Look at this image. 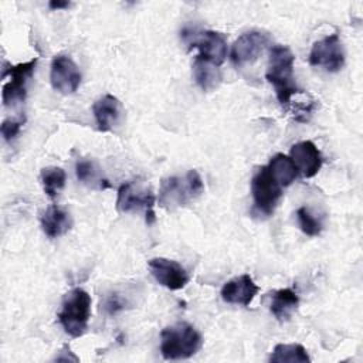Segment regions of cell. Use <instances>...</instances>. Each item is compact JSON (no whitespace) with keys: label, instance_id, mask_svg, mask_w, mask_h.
Returning <instances> with one entry per match:
<instances>
[{"label":"cell","instance_id":"1","mask_svg":"<svg viewBox=\"0 0 363 363\" xmlns=\"http://www.w3.org/2000/svg\"><path fill=\"white\" fill-rule=\"evenodd\" d=\"M294 61L292 51L285 45H274L269 51L265 78L274 86L281 105H288L292 95L299 92L294 78Z\"/></svg>","mask_w":363,"mask_h":363},{"label":"cell","instance_id":"2","mask_svg":"<svg viewBox=\"0 0 363 363\" xmlns=\"http://www.w3.org/2000/svg\"><path fill=\"white\" fill-rule=\"evenodd\" d=\"M203 191V180L199 172L191 169L184 176L164 177L160 182L157 201L164 210H176L200 197Z\"/></svg>","mask_w":363,"mask_h":363},{"label":"cell","instance_id":"3","mask_svg":"<svg viewBox=\"0 0 363 363\" xmlns=\"http://www.w3.org/2000/svg\"><path fill=\"white\" fill-rule=\"evenodd\" d=\"M201 335L187 322H177L160 332V353L166 360L189 359L201 349Z\"/></svg>","mask_w":363,"mask_h":363},{"label":"cell","instance_id":"4","mask_svg":"<svg viewBox=\"0 0 363 363\" xmlns=\"http://www.w3.org/2000/svg\"><path fill=\"white\" fill-rule=\"evenodd\" d=\"M91 318V296L82 288L71 289L61 305L58 320L71 337L82 336Z\"/></svg>","mask_w":363,"mask_h":363},{"label":"cell","instance_id":"5","mask_svg":"<svg viewBox=\"0 0 363 363\" xmlns=\"http://www.w3.org/2000/svg\"><path fill=\"white\" fill-rule=\"evenodd\" d=\"M251 194L259 213L265 216L274 213L279 199L282 197V187L272 177L268 166H261L252 176Z\"/></svg>","mask_w":363,"mask_h":363},{"label":"cell","instance_id":"6","mask_svg":"<svg viewBox=\"0 0 363 363\" xmlns=\"http://www.w3.org/2000/svg\"><path fill=\"white\" fill-rule=\"evenodd\" d=\"M309 64L313 67H322L329 72L342 69L345 65V51L336 33L323 37L312 45L309 52Z\"/></svg>","mask_w":363,"mask_h":363},{"label":"cell","instance_id":"7","mask_svg":"<svg viewBox=\"0 0 363 363\" xmlns=\"http://www.w3.org/2000/svg\"><path fill=\"white\" fill-rule=\"evenodd\" d=\"M37 65V58H33L27 62H21L17 65H10L4 69L3 77H10V81L3 85L1 99L6 106L14 105L17 102H23L27 92V82L31 78L34 68Z\"/></svg>","mask_w":363,"mask_h":363},{"label":"cell","instance_id":"8","mask_svg":"<svg viewBox=\"0 0 363 363\" xmlns=\"http://www.w3.org/2000/svg\"><path fill=\"white\" fill-rule=\"evenodd\" d=\"M51 86L62 94H74L81 84V71L71 57L58 54L52 58L50 69Z\"/></svg>","mask_w":363,"mask_h":363},{"label":"cell","instance_id":"9","mask_svg":"<svg viewBox=\"0 0 363 363\" xmlns=\"http://www.w3.org/2000/svg\"><path fill=\"white\" fill-rule=\"evenodd\" d=\"M269 37L261 31H247L241 34L233 44L230 58L235 67H244L257 61L259 54L265 50Z\"/></svg>","mask_w":363,"mask_h":363},{"label":"cell","instance_id":"10","mask_svg":"<svg viewBox=\"0 0 363 363\" xmlns=\"http://www.w3.org/2000/svg\"><path fill=\"white\" fill-rule=\"evenodd\" d=\"M147 267H149L153 278L162 286H164L170 291H179V289L184 288L190 281V277H189L187 271L184 269V267L174 259L156 257V258L149 259Z\"/></svg>","mask_w":363,"mask_h":363},{"label":"cell","instance_id":"11","mask_svg":"<svg viewBox=\"0 0 363 363\" xmlns=\"http://www.w3.org/2000/svg\"><path fill=\"white\" fill-rule=\"evenodd\" d=\"M155 194L149 189L135 186L133 183H123L118 189L116 208L121 213H130L135 210L150 211L155 206Z\"/></svg>","mask_w":363,"mask_h":363},{"label":"cell","instance_id":"12","mask_svg":"<svg viewBox=\"0 0 363 363\" xmlns=\"http://www.w3.org/2000/svg\"><path fill=\"white\" fill-rule=\"evenodd\" d=\"M289 157L302 177H313L322 167V155L311 140H302L292 145Z\"/></svg>","mask_w":363,"mask_h":363},{"label":"cell","instance_id":"13","mask_svg":"<svg viewBox=\"0 0 363 363\" xmlns=\"http://www.w3.org/2000/svg\"><path fill=\"white\" fill-rule=\"evenodd\" d=\"M259 288L248 274H242L227 281L221 288V298L227 303L248 306Z\"/></svg>","mask_w":363,"mask_h":363},{"label":"cell","instance_id":"14","mask_svg":"<svg viewBox=\"0 0 363 363\" xmlns=\"http://www.w3.org/2000/svg\"><path fill=\"white\" fill-rule=\"evenodd\" d=\"M194 47L199 48V55L200 58L214 64V65H221L227 57V40L224 34L218 31H204L199 38L193 41Z\"/></svg>","mask_w":363,"mask_h":363},{"label":"cell","instance_id":"15","mask_svg":"<svg viewBox=\"0 0 363 363\" xmlns=\"http://www.w3.org/2000/svg\"><path fill=\"white\" fill-rule=\"evenodd\" d=\"M92 111L98 129L101 132H109L113 129L115 125L119 123L122 106L116 96L106 94L94 104Z\"/></svg>","mask_w":363,"mask_h":363},{"label":"cell","instance_id":"16","mask_svg":"<svg viewBox=\"0 0 363 363\" xmlns=\"http://www.w3.org/2000/svg\"><path fill=\"white\" fill-rule=\"evenodd\" d=\"M71 214L60 206H50L41 216V228L44 234L50 238H58L67 234L71 230Z\"/></svg>","mask_w":363,"mask_h":363},{"label":"cell","instance_id":"17","mask_svg":"<svg viewBox=\"0 0 363 363\" xmlns=\"http://www.w3.org/2000/svg\"><path fill=\"white\" fill-rule=\"evenodd\" d=\"M75 173H77V179L84 186L92 190H106L111 187V183L104 176L102 169L94 160H86V159L78 160L75 166Z\"/></svg>","mask_w":363,"mask_h":363},{"label":"cell","instance_id":"18","mask_svg":"<svg viewBox=\"0 0 363 363\" xmlns=\"http://www.w3.org/2000/svg\"><path fill=\"white\" fill-rule=\"evenodd\" d=\"M298 305H299L298 294L291 288H282L272 294L269 311L277 318V320L286 322L291 319Z\"/></svg>","mask_w":363,"mask_h":363},{"label":"cell","instance_id":"19","mask_svg":"<svg viewBox=\"0 0 363 363\" xmlns=\"http://www.w3.org/2000/svg\"><path fill=\"white\" fill-rule=\"evenodd\" d=\"M193 77L196 84L206 92L216 89L221 82V71L217 65L196 57L193 62Z\"/></svg>","mask_w":363,"mask_h":363},{"label":"cell","instance_id":"20","mask_svg":"<svg viewBox=\"0 0 363 363\" xmlns=\"http://www.w3.org/2000/svg\"><path fill=\"white\" fill-rule=\"evenodd\" d=\"M268 169L281 187H288L289 184H292V182H295L298 176V170L292 159L284 153H278L271 157Z\"/></svg>","mask_w":363,"mask_h":363},{"label":"cell","instance_id":"21","mask_svg":"<svg viewBox=\"0 0 363 363\" xmlns=\"http://www.w3.org/2000/svg\"><path fill=\"white\" fill-rule=\"evenodd\" d=\"M269 362L305 363V362H311V357L306 349L299 343H278L269 356Z\"/></svg>","mask_w":363,"mask_h":363},{"label":"cell","instance_id":"22","mask_svg":"<svg viewBox=\"0 0 363 363\" xmlns=\"http://www.w3.org/2000/svg\"><path fill=\"white\" fill-rule=\"evenodd\" d=\"M40 180H41V186L44 189V193L50 199H55L57 194L64 189L67 176H65L64 169L57 167V166H48V167L41 169Z\"/></svg>","mask_w":363,"mask_h":363},{"label":"cell","instance_id":"23","mask_svg":"<svg viewBox=\"0 0 363 363\" xmlns=\"http://www.w3.org/2000/svg\"><path fill=\"white\" fill-rule=\"evenodd\" d=\"M296 220L298 225L303 234L309 237H316L322 231V221L316 218L306 206H302L296 210Z\"/></svg>","mask_w":363,"mask_h":363},{"label":"cell","instance_id":"24","mask_svg":"<svg viewBox=\"0 0 363 363\" xmlns=\"http://www.w3.org/2000/svg\"><path fill=\"white\" fill-rule=\"evenodd\" d=\"M23 123H24V118H18V119L9 118V119L3 121V123L0 126V132H1L3 139L6 142H10L11 139H14L18 135Z\"/></svg>","mask_w":363,"mask_h":363},{"label":"cell","instance_id":"25","mask_svg":"<svg viewBox=\"0 0 363 363\" xmlns=\"http://www.w3.org/2000/svg\"><path fill=\"white\" fill-rule=\"evenodd\" d=\"M126 302L121 298V295L118 294H111L106 296L105 303H104V309L108 315H116L118 312L125 309Z\"/></svg>","mask_w":363,"mask_h":363},{"label":"cell","instance_id":"26","mask_svg":"<svg viewBox=\"0 0 363 363\" xmlns=\"http://www.w3.org/2000/svg\"><path fill=\"white\" fill-rule=\"evenodd\" d=\"M48 6H50V9H52V10L67 9V7H69V1H50Z\"/></svg>","mask_w":363,"mask_h":363}]
</instances>
